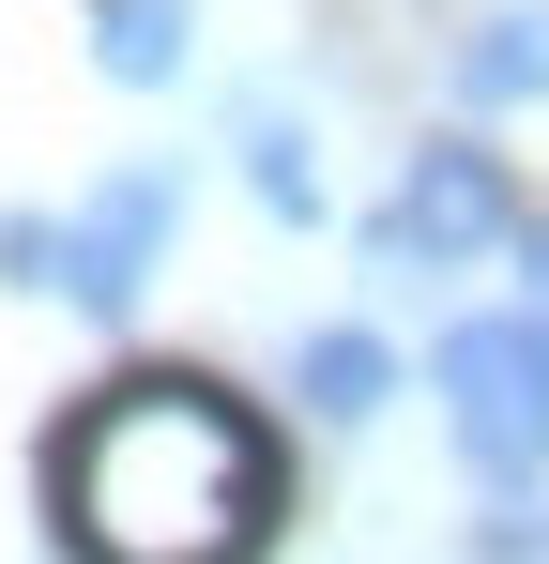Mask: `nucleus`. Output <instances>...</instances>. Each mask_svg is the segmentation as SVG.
I'll return each instance as SVG.
<instances>
[{
	"instance_id": "f257e3e1",
	"label": "nucleus",
	"mask_w": 549,
	"mask_h": 564,
	"mask_svg": "<svg viewBox=\"0 0 549 564\" xmlns=\"http://www.w3.org/2000/svg\"><path fill=\"white\" fill-rule=\"evenodd\" d=\"M46 503H62L77 564H260L290 473H274V427L229 381L138 367L46 443Z\"/></svg>"
},
{
	"instance_id": "f03ea898",
	"label": "nucleus",
	"mask_w": 549,
	"mask_h": 564,
	"mask_svg": "<svg viewBox=\"0 0 549 564\" xmlns=\"http://www.w3.org/2000/svg\"><path fill=\"white\" fill-rule=\"evenodd\" d=\"M428 381H443L458 473H488V488H535L549 473V321L535 305H458Z\"/></svg>"
},
{
	"instance_id": "7ed1b4c3",
	"label": "nucleus",
	"mask_w": 549,
	"mask_h": 564,
	"mask_svg": "<svg viewBox=\"0 0 549 564\" xmlns=\"http://www.w3.org/2000/svg\"><path fill=\"white\" fill-rule=\"evenodd\" d=\"M519 245V184H504V153L488 138H412L397 153V184H381V214H366V260L397 290H443V275H488Z\"/></svg>"
},
{
	"instance_id": "20e7f679",
	"label": "nucleus",
	"mask_w": 549,
	"mask_h": 564,
	"mask_svg": "<svg viewBox=\"0 0 549 564\" xmlns=\"http://www.w3.org/2000/svg\"><path fill=\"white\" fill-rule=\"evenodd\" d=\"M169 229H183V169H107V184L62 214V305L122 321V305L153 290V260H169Z\"/></svg>"
},
{
	"instance_id": "39448f33",
	"label": "nucleus",
	"mask_w": 549,
	"mask_h": 564,
	"mask_svg": "<svg viewBox=\"0 0 549 564\" xmlns=\"http://www.w3.org/2000/svg\"><path fill=\"white\" fill-rule=\"evenodd\" d=\"M443 93L473 107V122L549 107V0H488V15H458V31H443Z\"/></svg>"
},
{
	"instance_id": "423d86ee",
	"label": "nucleus",
	"mask_w": 549,
	"mask_h": 564,
	"mask_svg": "<svg viewBox=\"0 0 549 564\" xmlns=\"http://www.w3.org/2000/svg\"><path fill=\"white\" fill-rule=\"evenodd\" d=\"M229 138H245V198H260L274 229H321V214H336V184H321V138H305V122H290V107H229Z\"/></svg>"
},
{
	"instance_id": "0eeeda50",
	"label": "nucleus",
	"mask_w": 549,
	"mask_h": 564,
	"mask_svg": "<svg viewBox=\"0 0 549 564\" xmlns=\"http://www.w3.org/2000/svg\"><path fill=\"white\" fill-rule=\"evenodd\" d=\"M290 397H305V412H321V427H366V412H381V397H397V351H381V336H366V321H321V336H305V351H290Z\"/></svg>"
},
{
	"instance_id": "6e6552de",
	"label": "nucleus",
	"mask_w": 549,
	"mask_h": 564,
	"mask_svg": "<svg viewBox=\"0 0 549 564\" xmlns=\"http://www.w3.org/2000/svg\"><path fill=\"white\" fill-rule=\"evenodd\" d=\"M92 62L122 93H169L183 62H198V0H92Z\"/></svg>"
},
{
	"instance_id": "1a4fd4ad",
	"label": "nucleus",
	"mask_w": 549,
	"mask_h": 564,
	"mask_svg": "<svg viewBox=\"0 0 549 564\" xmlns=\"http://www.w3.org/2000/svg\"><path fill=\"white\" fill-rule=\"evenodd\" d=\"M0 275H15V290H62V214H0Z\"/></svg>"
},
{
	"instance_id": "9d476101",
	"label": "nucleus",
	"mask_w": 549,
	"mask_h": 564,
	"mask_svg": "<svg viewBox=\"0 0 549 564\" xmlns=\"http://www.w3.org/2000/svg\"><path fill=\"white\" fill-rule=\"evenodd\" d=\"M519 275H535V321H549V214H519Z\"/></svg>"
},
{
	"instance_id": "9b49d317",
	"label": "nucleus",
	"mask_w": 549,
	"mask_h": 564,
	"mask_svg": "<svg viewBox=\"0 0 549 564\" xmlns=\"http://www.w3.org/2000/svg\"><path fill=\"white\" fill-rule=\"evenodd\" d=\"M535 564H549V519H535Z\"/></svg>"
}]
</instances>
